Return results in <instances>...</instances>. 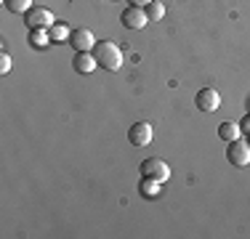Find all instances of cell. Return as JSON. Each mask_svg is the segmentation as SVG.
Listing matches in <instances>:
<instances>
[{"label":"cell","mask_w":250,"mask_h":239,"mask_svg":"<svg viewBox=\"0 0 250 239\" xmlns=\"http://www.w3.org/2000/svg\"><path fill=\"white\" fill-rule=\"evenodd\" d=\"M226 159H229V165H234V167H248L250 165V143L242 141V139L229 141Z\"/></svg>","instance_id":"obj_3"},{"label":"cell","mask_w":250,"mask_h":239,"mask_svg":"<svg viewBox=\"0 0 250 239\" xmlns=\"http://www.w3.org/2000/svg\"><path fill=\"white\" fill-rule=\"evenodd\" d=\"M128 141L133 143V146L144 149L152 143V125L149 122H133L128 128Z\"/></svg>","instance_id":"obj_7"},{"label":"cell","mask_w":250,"mask_h":239,"mask_svg":"<svg viewBox=\"0 0 250 239\" xmlns=\"http://www.w3.org/2000/svg\"><path fill=\"white\" fill-rule=\"evenodd\" d=\"M99 67V61H96V56H93L91 51H83V53H75V59H72V69L77 72V75H91L93 69Z\"/></svg>","instance_id":"obj_9"},{"label":"cell","mask_w":250,"mask_h":239,"mask_svg":"<svg viewBox=\"0 0 250 239\" xmlns=\"http://www.w3.org/2000/svg\"><path fill=\"white\" fill-rule=\"evenodd\" d=\"M248 106H250V99H248Z\"/></svg>","instance_id":"obj_20"},{"label":"cell","mask_w":250,"mask_h":239,"mask_svg":"<svg viewBox=\"0 0 250 239\" xmlns=\"http://www.w3.org/2000/svg\"><path fill=\"white\" fill-rule=\"evenodd\" d=\"M240 133H242V130H240V125H237V122H229V120H226V122L218 125V136H221V141H226V143L240 139Z\"/></svg>","instance_id":"obj_10"},{"label":"cell","mask_w":250,"mask_h":239,"mask_svg":"<svg viewBox=\"0 0 250 239\" xmlns=\"http://www.w3.org/2000/svg\"><path fill=\"white\" fill-rule=\"evenodd\" d=\"M0 72H3V75L11 72V56L8 53H0Z\"/></svg>","instance_id":"obj_16"},{"label":"cell","mask_w":250,"mask_h":239,"mask_svg":"<svg viewBox=\"0 0 250 239\" xmlns=\"http://www.w3.org/2000/svg\"><path fill=\"white\" fill-rule=\"evenodd\" d=\"M120 21H123V27H128V29H144L146 24H149V16H146V11L139 8V5H128V8L123 11Z\"/></svg>","instance_id":"obj_6"},{"label":"cell","mask_w":250,"mask_h":239,"mask_svg":"<svg viewBox=\"0 0 250 239\" xmlns=\"http://www.w3.org/2000/svg\"><path fill=\"white\" fill-rule=\"evenodd\" d=\"M5 8H8L11 14H27V11L32 8V0H5Z\"/></svg>","instance_id":"obj_14"},{"label":"cell","mask_w":250,"mask_h":239,"mask_svg":"<svg viewBox=\"0 0 250 239\" xmlns=\"http://www.w3.org/2000/svg\"><path fill=\"white\" fill-rule=\"evenodd\" d=\"M48 35H51V43H62V40H69V35H72V32H69L64 24L56 21V24H53V27L48 29Z\"/></svg>","instance_id":"obj_13"},{"label":"cell","mask_w":250,"mask_h":239,"mask_svg":"<svg viewBox=\"0 0 250 239\" xmlns=\"http://www.w3.org/2000/svg\"><path fill=\"white\" fill-rule=\"evenodd\" d=\"M248 143H250V136H248Z\"/></svg>","instance_id":"obj_19"},{"label":"cell","mask_w":250,"mask_h":239,"mask_svg":"<svg viewBox=\"0 0 250 239\" xmlns=\"http://www.w3.org/2000/svg\"><path fill=\"white\" fill-rule=\"evenodd\" d=\"M128 3H130V5H139V8H146L152 0H128Z\"/></svg>","instance_id":"obj_18"},{"label":"cell","mask_w":250,"mask_h":239,"mask_svg":"<svg viewBox=\"0 0 250 239\" xmlns=\"http://www.w3.org/2000/svg\"><path fill=\"white\" fill-rule=\"evenodd\" d=\"M24 21L29 29H51L56 19H53V14L48 8H40V5H32V8L24 14Z\"/></svg>","instance_id":"obj_4"},{"label":"cell","mask_w":250,"mask_h":239,"mask_svg":"<svg viewBox=\"0 0 250 239\" xmlns=\"http://www.w3.org/2000/svg\"><path fill=\"white\" fill-rule=\"evenodd\" d=\"M139 170H141V176H144V178H154V181H160V183L170 178V167H168V162H165V159H160V157L144 159Z\"/></svg>","instance_id":"obj_2"},{"label":"cell","mask_w":250,"mask_h":239,"mask_svg":"<svg viewBox=\"0 0 250 239\" xmlns=\"http://www.w3.org/2000/svg\"><path fill=\"white\" fill-rule=\"evenodd\" d=\"M240 130H242L245 136H250V112H248V115L240 120Z\"/></svg>","instance_id":"obj_17"},{"label":"cell","mask_w":250,"mask_h":239,"mask_svg":"<svg viewBox=\"0 0 250 239\" xmlns=\"http://www.w3.org/2000/svg\"><path fill=\"white\" fill-rule=\"evenodd\" d=\"M194 106L200 112H216L221 106V93L216 88H200L197 96H194Z\"/></svg>","instance_id":"obj_5"},{"label":"cell","mask_w":250,"mask_h":239,"mask_svg":"<svg viewBox=\"0 0 250 239\" xmlns=\"http://www.w3.org/2000/svg\"><path fill=\"white\" fill-rule=\"evenodd\" d=\"M146 16H149V21H160L165 16V5L160 3V0H152V3L146 5Z\"/></svg>","instance_id":"obj_15"},{"label":"cell","mask_w":250,"mask_h":239,"mask_svg":"<svg viewBox=\"0 0 250 239\" xmlns=\"http://www.w3.org/2000/svg\"><path fill=\"white\" fill-rule=\"evenodd\" d=\"M69 45L75 48V53H83V51H93V45H96V38H93L91 29H72V35H69Z\"/></svg>","instance_id":"obj_8"},{"label":"cell","mask_w":250,"mask_h":239,"mask_svg":"<svg viewBox=\"0 0 250 239\" xmlns=\"http://www.w3.org/2000/svg\"><path fill=\"white\" fill-rule=\"evenodd\" d=\"M93 56H96L99 67L109 69V72H117L123 67V51L117 43H112V40H101V43L93 45Z\"/></svg>","instance_id":"obj_1"},{"label":"cell","mask_w":250,"mask_h":239,"mask_svg":"<svg viewBox=\"0 0 250 239\" xmlns=\"http://www.w3.org/2000/svg\"><path fill=\"white\" fill-rule=\"evenodd\" d=\"M139 191H141V197H157V194H160V181H154V178H144V176H141V181H139Z\"/></svg>","instance_id":"obj_12"},{"label":"cell","mask_w":250,"mask_h":239,"mask_svg":"<svg viewBox=\"0 0 250 239\" xmlns=\"http://www.w3.org/2000/svg\"><path fill=\"white\" fill-rule=\"evenodd\" d=\"M29 45H32V48L51 45V35L45 32V29H29Z\"/></svg>","instance_id":"obj_11"}]
</instances>
